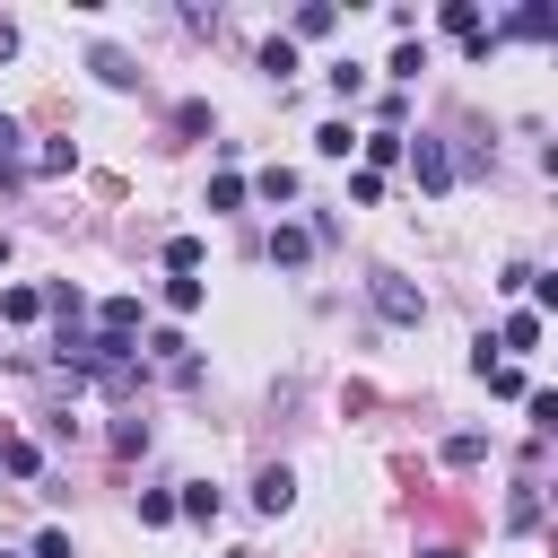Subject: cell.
I'll return each instance as SVG.
<instances>
[{"mask_svg":"<svg viewBox=\"0 0 558 558\" xmlns=\"http://www.w3.org/2000/svg\"><path fill=\"white\" fill-rule=\"evenodd\" d=\"M471 366L488 375V392H532V384H523V366H506V357H471Z\"/></svg>","mask_w":558,"mask_h":558,"instance_id":"obj_12","label":"cell"},{"mask_svg":"<svg viewBox=\"0 0 558 558\" xmlns=\"http://www.w3.org/2000/svg\"><path fill=\"white\" fill-rule=\"evenodd\" d=\"M349 140H357L349 122H323V131H314V148H323V157H349Z\"/></svg>","mask_w":558,"mask_h":558,"instance_id":"obj_18","label":"cell"},{"mask_svg":"<svg viewBox=\"0 0 558 558\" xmlns=\"http://www.w3.org/2000/svg\"><path fill=\"white\" fill-rule=\"evenodd\" d=\"M9 52H17V26H9V17H0V61H9Z\"/></svg>","mask_w":558,"mask_h":558,"instance_id":"obj_23","label":"cell"},{"mask_svg":"<svg viewBox=\"0 0 558 558\" xmlns=\"http://www.w3.org/2000/svg\"><path fill=\"white\" fill-rule=\"evenodd\" d=\"M445 35H462V44H471V35H480V9H471V0H445Z\"/></svg>","mask_w":558,"mask_h":558,"instance_id":"obj_14","label":"cell"},{"mask_svg":"<svg viewBox=\"0 0 558 558\" xmlns=\"http://www.w3.org/2000/svg\"><path fill=\"white\" fill-rule=\"evenodd\" d=\"M166 270L192 279V270H201V235H174V244H166Z\"/></svg>","mask_w":558,"mask_h":558,"instance_id":"obj_13","label":"cell"},{"mask_svg":"<svg viewBox=\"0 0 558 558\" xmlns=\"http://www.w3.org/2000/svg\"><path fill=\"white\" fill-rule=\"evenodd\" d=\"M35 314H44L35 288H0V323H35Z\"/></svg>","mask_w":558,"mask_h":558,"instance_id":"obj_10","label":"cell"},{"mask_svg":"<svg viewBox=\"0 0 558 558\" xmlns=\"http://www.w3.org/2000/svg\"><path fill=\"white\" fill-rule=\"evenodd\" d=\"M401 157H410V166H418V183H427V192H445V183H453V157H445V148H436V140H410V148H401Z\"/></svg>","mask_w":558,"mask_h":558,"instance_id":"obj_2","label":"cell"},{"mask_svg":"<svg viewBox=\"0 0 558 558\" xmlns=\"http://www.w3.org/2000/svg\"><path fill=\"white\" fill-rule=\"evenodd\" d=\"M9 166H17V122L0 113V174H9Z\"/></svg>","mask_w":558,"mask_h":558,"instance_id":"obj_22","label":"cell"},{"mask_svg":"<svg viewBox=\"0 0 558 558\" xmlns=\"http://www.w3.org/2000/svg\"><path fill=\"white\" fill-rule=\"evenodd\" d=\"M497 349H541V314H506V331H497Z\"/></svg>","mask_w":558,"mask_h":558,"instance_id":"obj_11","label":"cell"},{"mask_svg":"<svg viewBox=\"0 0 558 558\" xmlns=\"http://www.w3.org/2000/svg\"><path fill=\"white\" fill-rule=\"evenodd\" d=\"M445 462H453V471H471V462H488V436H480V427H462V436H445Z\"/></svg>","mask_w":558,"mask_h":558,"instance_id":"obj_6","label":"cell"},{"mask_svg":"<svg viewBox=\"0 0 558 558\" xmlns=\"http://www.w3.org/2000/svg\"><path fill=\"white\" fill-rule=\"evenodd\" d=\"M140 523H174V497L166 488H140Z\"/></svg>","mask_w":558,"mask_h":558,"instance_id":"obj_20","label":"cell"},{"mask_svg":"<svg viewBox=\"0 0 558 558\" xmlns=\"http://www.w3.org/2000/svg\"><path fill=\"white\" fill-rule=\"evenodd\" d=\"M209 209H244V174H218L209 183Z\"/></svg>","mask_w":558,"mask_h":558,"instance_id":"obj_19","label":"cell"},{"mask_svg":"<svg viewBox=\"0 0 558 558\" xmlns=\"http://www.w3.org/2000/svg\"><path fill=\"white\" fill-rule=\"evenodd\" d=\"M174 514H192V523H209V514H218V488H209V480H183V497H174Z\"/></svg>","mask_w":558,"mask_h":558,"instance_id":"obj_7","label":"cell"},{"mask_svg":"<svg viewBox=\"0 0 558 558\" xmlns=\"http://www.w3.org/2000/svg\"><path fill=\"white\" fill-rule=\"evenodd\" d=\"M366 288H375V314H384V323H427V296H418L401 270H375Z\"/></svg>","mask_w":558,"mask_h":558,"instance_id":"obj_1","label":"cell"},{"mask_svg":"<svg viewBox=\"0 0 558 558\" xmlns=\"http://www.w3.org/2000/svg\"><path fill=\"white\" fill-rule=\"evenodd\" d=\"M253 506H262V514H288V506H296V471H279V462H270V471L253 480Z\"/></svg>","mask_w":558,"mask_h":558,"instance_id":"obj_3","label":"cell"},{"mask_svg":"<svg viewBox=\"0 0 558 558\" xmlns=\"http://www.w3.org/2000/svg\"><path fill=\"white\" fill-rule=\"evenodd\" d=\"M262 70H270V78H288V70H296V44H288V35H270V44H262Z\"/></svg>","mask_w":558,"mask_h":558,"instance_id":"obj_15","label":"cell"},{"mask_svg":"<svg viewBox=\"0 0 558 558\" xmlns=\"http://www.w3.org/2000/svg\"><path fill=\"white\" fill-rule=\"evenodd\" d=\"M96 78H105V87H131V78H140V70H131V61H122V52H113V44H105V52H96Z\"/></svg>","mask_w":558,"mask_h":558,"instance_id":"obj_16","label":"cell"},{"mask_svg":"<svg viewBox=\"0 0 558 558\" xmlns=\"http://www.w3.org/2000/svg\"><path fill=\"white\" fill-rule=\"evenodd\" d=\"M401 148H410L401 131H375V140H366V174H384V166H401Z\"/></svg>","mask_w":558,"mask_h":558,"instance_id":"obj_8","label":"cell"},{"mask_svg":"<svg viewBox=\"0 0 558 558\" xmlns=\"http://www.w3.org/2000/svg\"><path fill=\"white\" fill-rule=\"evenodd\" d=\"M418 558H462V549H418Z\"/></svg>","mask_w":558,"mask_h":558,"instance_id":"obj_24","label":"cell"},{"mask_svg":"<svg viewBox=\"0 0 558 558\" xmlns=\"http://www.w3.org/2000/svg\"><path fill=\"white\" fill-rule=\"evenodd\" d=\"M305 253H314V235H305V227H279V235H270V262H288V270H296Z\"/></svg>","mask_w":558,"mask_h":558,"instance_id":"obj_9","label":"cell"},{"mask_svg":"<svg viewBox=\"0 0 558 558\" xmlns=\"http://www.w3.org/2000/svg\"><path fill=\"white\" fill-rule=\"evenodd\" d=\"M506 35H523V44H549V35H558V9H549V0H532V9H514V17H506Z\"/></svg>","mask_w":558,"mask_h":558,"instance_id":"obj_4","label":"cell"},{"mask_svg":"<svg viewBox=\"0 0 558 558\" xmlns=\"http://www.w3.org/2000/svg\"><path fill=\"white\" fill-rule=\"evenodd\" d=\"M0 558H17V549H0Z\"/></svg>","mask_w":558,"mask_h":558,"instance_id":"obj_26","label":"cell"},{"mask_svg":"<svg viewBox=\"0 0 558 558\" xmlns=\"http://www.w3.org/2000/svg\"><path fill=\"white\" fill-rule=\"evenodd\" d=\"M244 192H262V201H270V209H279V201H296V174H288V166H262V174H253V183H244Z\"/></svg>","mask_w":558,"mask_h":558,"instance_id":"obj_5","label":"cell"},{"mask_svg":"<svg viewBox=\"0 0 558 558\" xmlns=\"http://www.w3.org/2000/svg\"><path fill=\"white\" fill-rule=\"evenodd\" d=\"M35 558H70V532H35Z\"/></svg>","mask_w":558,"mask_h":558,"instance_id":"obj_21","label":"cell"},{"mask_svg":"<svg viewBox=\"0 0 558 558\" xmlns=\"http://www.w3.org/2000/svg\"><path fill=\"white\" fill-rule=\"evenodd\" d=\"M532 523H541V497H532V488H514V506H506V532H532Z\"/></svg>","mask_w":558,"mask_h":558,"instance_id":"obj_17","label":"cell"},{"mask_svg":"<svg viewBox=\"0 0 558 558\" xmlns=\"http://www.w3.org/2000/svg\"><path fill=\"white\" fill-rule=\"evenodd\" d=\"M0 262H9V235H0Z\"/></svg>","mask_w":558,"mask_h":558,"instance_id":"obj_25","label":"cell"}]
</instances>
